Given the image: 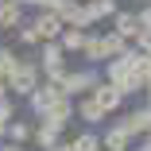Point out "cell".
Listing matches in <instances>:
<instances>
[{
	"mask_svg": "<svg viewBox=\"0 0 151 151\" xmlns=\"http://www.w3.org/2000/svg\"><path fill=\"white\" fill-rule=\"evenodd\" d=\"M16 16H19V8H16V4H4V8H0V23H4V27H12V23H16Z\"/></svg>",
	"mask_w": 151,
	"mask_h": 151,
	"instance_id": "7",
	"label": "cell"
},
{
	"mask_svg": "<svg viewBox=\"0 0 151 151\" xmlns=\"http://www.w3.org/2000/svg\"><path fill=\"white\" fill-rule=\"evenodd\" d=\"M120 31H124V35H136V16H120Z\"/></svg>",
	"mask_w": 151,
	"mask_h": 151,
	"instance_id": "11",
	"label": "cell"
},
{
	"mask_svg": "<svg viewBox=\"0 0 151 151\" xmlns=\"http://www.w3.org/2000/svg\"><path fill=\"white\" fill-rule=\"evenodd\" d=\"M120 50H124V39H120V35L101 39V58H105V54H120Z\"/></svg>",
	"mask_w": 151,
	"mask_h": 151,
	"instance_id": "6",
	"label": "cell"
},
{
	"mask_svg": "<svg viewBox=\"0 0 151 151\" xmlns=\"http://www.w3.org/2000/svg\"><path fill=\"white\" fill-rule=\"evenodd\" d=\"M54 31H58V19L54 16H43L39 19V35H54Z\"/></svg>",
	"mask_w": 151,
	"mask_h": 151,
	"instance_id": "8",
	"label": "cell"
},
{
	"mask_svg": "<svg viewBox=\"0 0 151 151\" xmlns=\"http://www.w3.org/2000/svg\"><path fill=\"white\" fill-rule=\"evenodd\" d=\"M81 116H85V120H101V116H105V105H101V101H85V105H81Z\"/></svg>",
	"mask_w": 151,
	"mask_h": 151,
	"instance_id": "5",
	"label": "cell"
},
{
	"mask_svg": "<svg viewBox=\"0 0 151 151\" xmlns=\"http://www.w3.org/2000/svg\"><path fill=\"white\" fill-rule=\"evenodd\" d=\"M97 101H101L105 109H112V105L120 101V85H105V89H101V93H97Z\"/></svg>",
	"mask_w": 151,
	"mask_h": 151,
	"instance_id": "3",
	"label": "cell"
},
{
	"mask_svg": "<svg viewBox=\"0 0 151 151\" xmlns=\"http://www.w3.org/2000/svg\"><path fill=\"white\" fill-rule=\"evenodd\" d=\"M89 81H93V78H89V74H74V78L66 81V89H85Z\"/></svg>",
	"mask_w": 151,
	"mask_h": 151,
	"instance_id": "9",
	"label": "cell"
},
{
	"mask_svg": "<svg viewBox=\"0 0 151 151\" xmlns=\"http://www.w3.org/2000/svg\"><path fill=\"white\" fill-rule=\"evenodd\" d=\"M12 85H16V89H31V85H35V70H31V66H16Z\"/></svg>",
	"mask_w": 151,
	"mask_h": 151,
	"instance_id": "2",
	"label": "cell"
},
{
	"mask_svg": "<svg viewBox=\"0 0 151 151\" xmlns=\"http://www.w3.org/2000/svg\"><path fill=\"white\" fill-rule=\"evenodd\" d=\"M66 47H70V50H78V47H81V35H78V31H74V35H66Z\"/></svg>",
	"mask_w": 151,
	"mask_h": 151,
	"instance_id": "13",
	"label": "cell"
},
{
	"mask_svg": "<svg viewBox=\"0 0 151 151\" xmlns=\"http://www.w3.org/2000/svg\"><path fill=\"white\" fill-rule=\"evenodd\" d=\"M124 128H128V132H143V128H151V109H139V112H132V116L124 120Z\"/></svg>",
	"mask_w": 151,
	"mask_h": 151,
	"instance_id": "1",
	"label": "cell"
},
{
	"mask_svg": "<svg viewBox=\"0 0 151 151\" xmlns=\"http://www.w3.org/2000/svg\"><path fill=\"white\" fill-rule=\"evenodd\" d=\"M58 151H66V147H58Z\"/></svg>",
	"mask_w": 151,
	"mask_h": 151,
	"instance_id": "14",
	"label": "cell"
},
{
	"mask_svg": "<svg viewBox=\"0 0 151 151\" xmlns=\"http://www.w3.org/2000/svg\"><path fill=\"white\" fill-rule=\"evenodd\" d=\"M97 147V139L93 136H81V139H74V151H93Z\"/></svg>",
	"mask_w": 151,
	"mask_h": 151,
	"instance_id": "10",
	"label": "cell"
},
{
	"mask_svg": "<svg viewBox=\"0 0 151 151\" xmlns=\"http://www.w3.org/2000/svg\"><path fill=\"white\" fill-rule=\"evenodd\" d=\"M47 66H50V70H58V66H62V54H58V50H54V47H50V50H47Z\"/></svg>",
	"mask_w": 151,
	"mask_h": 151,
	"instance_id": "12",
	"label": "cell"
},
{
	"mask_svg": "<svg viewBox=\"0 0 151 151\" xmlns=\"http://www.w3.org/2000/svg\"><path fill=\"white\" fill-rule=\"evenodd\" d=\"M109 147H112V151H124V147H128V128H120V132L112 128V132H109Z\"/></svg>",
	"mask_w": 151,
	"mask_h": 151,
	"instance_id": "4",
	"label": "cell"
}]
</instances>
